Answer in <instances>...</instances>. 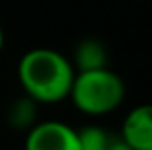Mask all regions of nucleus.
Wrapping results in <instances>:
<instances>
[{
    "instance_id": "obj_9",
    "label": "nucleus",
    "mask_w": 152,
    "mask_h": 150,
    "mask_svg": "<svg viewBox=\"0 0 152 150\" xmlns=\"http://www.w3.org/2000/svg\"><path fill=\"white\" fill-rule=\"evenodd\" d=\"M4 42H6V35H4V29H2V25H0V52H2V48H4Z\"/></svg>"
},
{
    "instance_id": "obj_8",
    "label": "nucleus",
    "mask_w": 152,
    "mask_h": 150,
    "mask_svg": "<svg viewBox=\"0 0 152 150\" xmlns=\"http://www.w3.org/2000/svg\"><path fill=\"white\" fill-rule=\"evenodd\" d=\"M108 150H133V148H131L129 144H127V143H125V141H123L119 135H115L114 143L110 144V148H108Z\"/></svg>"
},
{
    "instance_id": "obj_5",
    "label": "nucleus",
    "mask_w": 152,
    "mask_h": 150,
    "mask_svg": "<svg viewBox=\"0 0 152 150\" xmlns=\"http://www.w3.org/2000/svg\"><path fill=\"white\" fill-rule=\"evenodd\" d=\"M108 48L106 44L96 37H85L73 46L69 62L73 66L75 73L79 71H94V69L108 68Z\"/></svg>"
},
{
    "instance_id": "obj_3",
    "label": "nucleus",
    "mask_w": 152,
    "mask_h": 150,
    "mask_svg": "<svg viewBox=\"0 0 152 150\" xmlns=\"http://www.w3.org/2000/svg\"><path fill=\"white\" fill-rule=\"evenodd\" d=\"M25 150H79L77 129L58 119L39 121L27 131Z\"/></svg>"
},
{
    "instance_id": "obj_1",
    "label": "nucleus",
    "mask_w": 152,
    "mask_h": 150,
    "mask_svg": "<svg viewBox=\"0 0 152 150\" xmlns=\"http://www.w3.org/2000/svg\"><path fill=\"white\" fill-rule=\"evenodd\" d=\"M18 79L25 96L33 98L37 104H56L69 98L75 69L62 52L39 46L19 58Z\"/></svg>"
},
{
    "instance_id": "obj_2",
    "label": "nucleus",
    "mask_w": 152,
    "mask_h": 150,
    "mask_svg": "<svg viewBox=\"0 0 152 150\" xmlns=\"http://www.w3.org/2000/svg\"><path fill=\"white\" fill-rule=\"evenodd\" d=\"M69 100L81 114L102 117L115 112L125 100V83L110 68L75 73Z\"/></svg>"
},
{
    "instance_id": "obj_6",
    "label": "nucleus",
    "mask_w": 152,
    "mask_h": 150,
    "mask_svg": "<svg viewBox=\"0 0 152 150\" xmlns=\"http://www.w3.org/2000/svg\"><path fill=\"white\" fill-rule=\"evenodd\" d=\"M39 106L33 98L29 96H19L8 106L6 110V121L14 131L27 133L39 123Z\"/></svg>"
},
{
    "instance_id": "obj_7",
    "label": "nucleus",
    "mask_w": 152,
    "mask_h": 150,
    "mask_svg": "<svg viewBox=\"0 0 152 150\" xmlns=\"http://www.w3.org/2000/svg\"><path fill=\"white\" fill-rule=\"evenodd\" d=\"M79 150H108L115 135L102 125H85L77 129Z\"/></svg>"
},
{
    "instance_id": "obj_4",
    "label": "nucleus",
    "mask_w": 152,
    "mask_h": 150,
    "mask_svg": "<svg viewBox=\"0 0 152 150\" xmlns=\"http://www.w3.org/2000/svg\"><path fill=\"white\" fill-rule=\"evenodd\" d=\"M119 137L133 150H152V104H139L125 116Z\"/></svg>"
}]
</instances>
